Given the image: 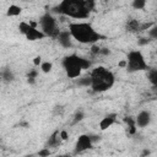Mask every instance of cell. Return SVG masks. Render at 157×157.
Instances as JSON below:
<instances>
[{
    "mask_svg": "<svg viewBox=\"0 0 157 157\" xmlns=\"http://www.w3.org/2000/svg\"><path fill=\"white\" fill-rule=\"evenodd\" d=\"M69 32L74 39L82 44H94L98 40L105 38L88 22H72L69 25Z\"/></svg>",
    "mask_w": 157,
    "mask_h": 157,
    "instance_id": "1",
    "label": "cell"
},
{
    "mask_svg": "<svg viewBox=\"0 0 157 157\" xmlns=\"http://www.w3.org/2000/svg\"><path fill=\"white\" fill-rule=\"evenodd\" d=\"M91 88L96 93H102L110 90L115 82L114 74L104 66H98L91 71Z\"/></svg>",
    "mask_w": 157,
    "mask_h": 157,
    "instance_id": "2",
    "label": "cell"
},
{
    "mask_svg": "<svg viewBox=\"0 0 157 157\" xmlns=\"http://www.w3.org/2000/svg\"><path fill=\"white\" fill-rule=\"evenodd\" d=\"M54 12L76 20L87 18L90 15L85 7V0H61V2L54 7Z\"/></svg>",
    "mask_w": 157,
    "mask_h": 157,
    "instance_id": "3",
    "label": "cell"
},
{
    "mask_svg": "<svg viewBox=\"0 0 157 157\" xmlns=\"http://www.w3.org/2000/svg\"><path fill=\"white\" fill-rule=\"evenodd\" d=\"M63 67L69 78H77L81 76L82 70H86L91 66V61L86 58H82L77 54L66 55L63 59Z\"/></svg>",
    "mask_w": 157,
    "mask_h": 157,
    "instance_id": "4",
    "label": "cell"
},
{
    "mask_svg": "<svg viewBox=\"0 0 157 157\" xmlns=\"http://www.w3.org/2000/svg\"><path fill=\"white\" fill-rule=\"evenodd\" d=\"M125 69L128 72H137V71L147 70L148 65L145 60L144 54L140 50H131L128 53Z\"/></svg>",
    "mask_w": 157,
    "mask_h": 157,
    "instance_id": "5",
    "label": "cell"
},
{
    "mask_svg": "<svg viewBox=\"0 0 157 157\" xmlns=\"http://www.w3.org/2000/svg\"><path fill=\"white\" fill-rule=\"evenodd\" d=\"M39 25H40V31L45 34V37H52V38H56V36L59 34L60 29L58 28L56 25V20L53 17V15H50L49 12L44 13L40 20H39Z\"/></svg>",
    "mask_w": 157,
    "mask_h": 157,
    "instance_id": "6",
    "label": "cell"
},
{
    "mask_svg": "<svg viewBox=\"0 0 157 157\" xmlns=\"http://www.w3.org/2000/svg\"><path fill=\"white\" fill-rule=\"evenodd\" d=\"M92 147H93V144L90 139V134H82L76 140V144H75V147H74V155L82 153V152H85V151H87Z\"/></svg>",
    "mask_w": 157,
    "mask_h": 157,
    "instance_id": "7",
    "label": "cell"
},
{
    "mask_svg": "<svg viewBox=\"0 0 157 157\" xmlns=\"http://www.w3.org/2000/svg\"><path fill=\"white\" fill-rule=\"evenodd\" d=\"M23 36L26 37L27 40H31V42H34V40H39V39L45 38V34L40 29H37L36 26H32L31 23H29V26H28V28H27V31L25 32Z\"/></svg>",
    "mask_w": 157,
    "mask_h": 157,
    "instance_id": "8",
    "label": "cell"
},
{
    "mask_svg": "<svg viewBox=\"0 0 157 157\" xmlns=\"http://www.w3.org/2000/svg\"><path fill=\"white\" fill-rule=\"evenodd\" d=\"M151 113L148 110H141L135 118V124L139 128H146L151 123Z\"/></svg>",
    "mask_w": 157,
    "mask_h": 157,
    "instance_id": "9",
    "label": "cell"
},
{
    "mask_svg": "<svg viewBox=\"0 0 157 157\" xmlns=\"http://www.w3.org/2000/svg\"><path fill=\"white\" fill-rule=\"evenodd\" d=\"M56 39L63 48H70L72 45V37L69 31H60L56 36Z\"/></svg>",
    "mask_w": 157,
    "mask_h": 157,
    "instance_id": "10",
    "label": "cell"
},
{
    "mask_svg": "<svg viewBox=\"0 0 157 157\" xmlns=\"http://www.w3.org/2000/svg\"><path fill=\"white\" fill-rule=\"evenodd\" d=\"M115 120H117V114H115V113H109V114L104 115V117L101 119V121H99V129H101L102 131L107 130L108 128H110V126L115 123Z\"/></svg>",
    "mask_w": 157,
    "mask_h": 157,
    "instance_id": "11",
    "label": "cell"
},
{
    "mask_svg": "<svg viewBox=\"0 0 157 157\" xmlns=\"http://www.w3.org/2000/svg\"><path fill=\"white\" fill-rule=\"evenodd\" d=\"M125 28L128 32H131V33H135V32H139L140 31V22L137 20H128L126 25H125Z\"/></svg>",
    "mask_w": 157,
    "mask_h": 157,
    "instance_id": "12",
    "label": "cell"
},
{
    "mask_svg": "<svg viewBox=\"0 0 157 157\" xmlns=\"http://www.w3.org/2000/svg\"><path fill=\"white\" fill-rule=\"evenodd\" d=\"M60 142H61V139H60V136H59V131H55V132H53V134L50 135V137L48 139L45 146H47V147H53V146H58Z\"/></svg>",
    "mask_w": 157,
    "mask_h": 157,
    "instance_id": "13",
    "label": "cell"
},
{
    "mask_svg": "<svg viewBox=\"0 0 157 157\" xmlns=\"http://www.w3.org/2000/svg\"><path fill=\"white\" fill-rule=\"evenodd\" d=\"M21 12H22V7H21V6H18V5L12 4V5H10V6L7 7L6 15H7L9 17H15V16L21 15Z\"/></svg>",
    "mask_w": 157,
    "mask_h": 157,
    "instance_id": "14",
    "label": "cell"
},
{
    "mask_svg": "<svg viewBox=\"0 0 157 157\" xmlns=\"http://www.w3.org/2000/svg\"><path fill=\"white\" fill-rule=\"evenodd\" d=\"M147 78H148V81L152 83L153 87L157 86V70H156L155 67L148 69V71H147Z\"/></svg>",
    "mask_w": 157,
    "mask_h": 157,
    "instance_id": "15",
    "label": "cell"
},
{
    "mask_svg": "<svg viewBox=\"0 0 157 157\" xmlns=\"http://www.w3.org/2000/svg\"><path fill=\"white\" fill-rule=\"evenodd\" d=\"M0 75H1V80L6 81V82H11V81L15 78L13 72H12V71H11L9 67H6L5 70H2V72H1Z\"/></svg>",
    "mask_w": 157,
    "mask_h": 157,
    "instance_id": "16",
    "label": "cell"
},
{
    "mask_svg": "<svg viewBox=\"0 0 157 157\" xmlns=\"http://www.w3.org/2000/svg\"><path fill=\"white\" fill-rule=\"evenodd\" d=\"M76 83L82 87H91V76H82L76 80Z\"/></svg>",
    "mask_w": 157,
    "mask_h": 157,
    "instance_id": "17",
    "label": "cell"
},
{
    "mask_svg": "<svg viewBox=\"0 0 157 157\" xmlns=\"http://www.w3.org/2000/svg\"><path fill=\"white\" fill-rule=\"evenodd\" d=\"M39 66H40V71L44 74H49L53 69V64L50 61H42Z\"/></svg>",
    "mask_w": 157,
    "mask_h": 157,
    "instance_id": "18",
    "label": "cell"
},
{
    "mask_svg": "<svg viewBox=\"0 0 157 157\" xmlns=\"http://www.w3.org/2000/svg\"><path fill=\"white\" fill-rule=\"evenodd\" d=\"M125 121L129 124V132L134 135V134L136 132V124H135V119H132V118L128 117V118H125Z\"/></svg>",
    "mask_w": 157,
    "mask_h": 157,
    "instance_id": "19",
    "label": "cell"
},
{
    "mask_svg": "<svg viewBox=\"0 0 157 157\" xmlns=\"http://www.w3.org/2000/svg\"><path fill=\"white\" fill-rule=\"evenodd\" d=\"M131 6L135 10H144L146 6V0H132Z\"/></svg>",
    "mask_w": 157,
    "mask_h": 157,
    "instance_id": "20",
    "label": "cell"
},
{
    "mask_svg": "<svg viewBox=\"0 0 157 157\" xmlns=\"http://www.w3.org/2000/svg\"><path fill=\"white\" fill-rule=\"evenodd\" d=\"M37 76H38V71H37L36 69H32V70L28 72V75H27V81H28V83L33 85V83L36 82Z\"/></svg>",
    "mask_w": 157,
    "mask_h": 157,
    "instance_id": "21",
    "label": "cell"
},
{
    "mask_svg": "<svg viewBox=\"0 0 157 157\" xmlns=\"http://www.w3.org/2000/svg\"><path fill=\"white\" fill-rule=\"evenodd\" d=\"M147 34H148V37H150L152 40H153V39H157V26H156V25H153V26L148 29Z\"/></svg>",
    "mask_w": 157,
    "mask_h": 157,
    "instance_id": "22",
    "label": "cell"
},
{
    "mask_svg": "<svg viewBox=\"0 0 157 157\" xmlns=\"http://www.w3.org/2000/svg\"><path fill=\"white\" fill-rule=\"evenodd\" d=\"M83 118H85V113H83L82 110H77V112L75 113V115H74V124H76V123H78V121L83 120Z\"/></svg>",
    "mask_w": 157,
    "mask_h": 157,
    "instance_id": "23",
    "label": "cell"
},
{
    "mask_svg": "<svg viewBox=\"0 0 157 157\" xmlns=\"http://www.w3.org/2000/svg\"><path fill=\"white\" fill-rule=\"evenodd\" d=\"M94 6H96V2H94V0H85V7H86V10H87L88 12L93 11Z\"/></svg>",
    "mask_w": 157,
    "mask_h": 157,
    "instance_id": "24",
    "label": "cell"
},
{
    "mask_svg": "<svg viewBox=\"0 0 157 157\" xmlns=\"http://www.w3.org/2000/svg\"><path fill=\"white\" fill-rule=\"evenodd\" d=\"M52 152H50V150H49V147H43L42 150H39V152H38V156H40V157H47V156H49Z\"/></svg>",
    "mask_w": 157,
    "mask_h": 157,
    "instance_id": "25",
    "label": "cell"
},
{
    "mask_svg": "<svg viewBox=\"0 0 157 157\" xmlns=\"http://www.w3.org/2000/svg\"><path fill=\"white\" fill-rule=\"evenodd\" d=\"M28 26H29V23H27V22H25V21L20 22V25H18V29H20V32H21L22 34H25V32L27 31Z\"/></svg>",
    "mask_w": 157,
    "mask_h": 157,
    "instance_id": "26",
    "label": "cell"
},
{
    "mask_svg": "<svg viewBox=\"0 0 157 157\" xmlns=\"http://www.w3.org/2000/svg\"><path fill=\"white\" fill-rule=\"evenodd\" d=\"M151 40H152V39H151L150 37H142V38H140V39L137 40V44L141 45V47H142V45H147Z\"/></svg>",
    "mask_w": 157,
    "mask_h": 157,
    "instance_id": "27",
    "label": "cell"
},
{
    "mask_svg": "<svg viewBox=\"0 0 157 157\" xmlns=\"http://www.w3.org/2000/svg\"><path fill=\"white\" fill-rule=\"evenodd\" d=\"M99 50H101V47L96 45V43H94V44H92V48H91V53H92L93 55H97V54H99Z\"/></svg>",
    "mask_w": 157,
    "mask_h": 157,
    "instance_id": "28",
    "label": "cell"
},
{
    "mask_svg": "<svg viewBox=\"0 0 157 157\" xmlns=\"http://www.w3.org/2000/svg\"><path fill=\"white\" fill-rule=\"evenodd\" d=\"M90 139H91V141H92V144H93V145H94V144H97V142H99V141L102 140L99 135H91V134H90Z\"/></svg>",
    "mask_w": 157,
    "mask_h": 157,
    "instance_id": "29",
    "label": "cell"
},
{
    "mask_svg": "<svg viewBox=\"0 0 157 157\" xmlns=\"http://www.w3.org/2000/svg\"><path fill=\"white\" fill-rule=\"evenodd\" d=\"M59 136H60L61 141H65V140H67L69 134H67V131H66V130H61V131L59 132Z\"/></svg>",
    "mask_w": 157,
    "mask_h": 157,
    "instance_id": "30",
    "label": "cell"
},
{
    "mask_svg": "<svg viewBox=\"0 0 157 157\" xmlns=\"http://www.w3.org/2000/svg\"><path fill=\"white\" fill-rule=\"evenodd\" d=\"M40 63H42V58L38 55V56H36L34 59H33V65L34 66H39L40 65Z\"/></svg>",
    "mask_w": 157,
    "mask_h": 157,
    "instance_id": "31",
    "label": "cell"
},
{
    "mask_svg": "<svg viewBox=\"0 0 157 157\" xmlns=\"http://www.w3.org/2000/svg\"><path fill=\"white\" fill-rule=\"evenodd\" d=\"M109 53H110V50L107 48H101V50H99V54H102V55H108Z\"/></svg>",
    "mask_w": 157,
    "mask_h": 157,
    "instance_id": "32",
    "label": "cell"
},
{
    "mask_svg": "<svg viewBox=\"0 0 157 157\" xmlns=\"http://www.w3.org/2000/svg\"><path fill=\"white\" fill-rule=\"evenodd\" d=\"M118 65H119V66H121V67H125V66H126V60H121Z\"/></svg>",
    "mask_w": 157,
    "mask_h": 157,
    "instance_id": "33",
    "label": "cell"
},
{
    "mask_svg": "<svg viewBox=\"0 0 157 157\" xmlns=\"http://www.w3.org/2000/svg\"><path fill=\"white\" fill-rule=\"evenodd\" d=\"M150 153V151H147V150H145L144 151V153H142V156H145V155H148Z\"/></svg>",
    "mask_w": 157,
    "mask_h": 157,
    "instance_id": "34",
    "label": "cell"
},
{
    "mask_svg": "<svg viewBox=\"0 0 157 157\" xmlns=\"http://www.w3.org/2000/svg\"><path fill=\"white\" fill-rule=\"evenodd\" d=\"M0 88H1V75H0Z\"/></svg>",
    "mask_w": 157,
    "mask_h": 157,
    "instance_id": "35",
    "label": "cell"
}]
</instances>
